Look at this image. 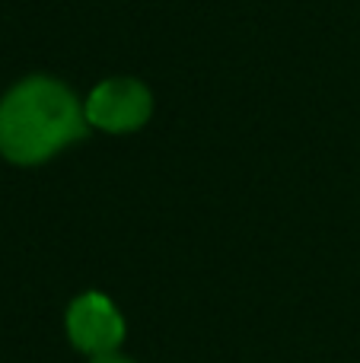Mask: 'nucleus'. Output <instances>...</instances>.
Masks as SVG:
<instances>
[{
  "label": "nucleus",
  "mask_w": 360,
  "mask_h": 363,
  "mask_svg": "<svg viewBox=\"0 0 360 363\" xmlns=\"http://www.w3.org/2000/svg\"><path fill=\"white\" fill-rule=\"evenodd\" d=\"M86 363H134L128 354H121V351H115V354H102V357H89Z\"/></svg>",
  "instance_id": "20e7f679"
},
{
  "label": "nucleus",
  "mask_w": 360,
  "mask_h": 363,
  "mask_svg": "<svg viewBox=\"0 0 360 363\" xmlns=\"http://www.w3.org/2000/svg\"><path fill=\"white\" fill-rule=\"evenodd\" d=\"M64 335L77 354L102 357V354L121 351L128 338V322L112 296L99 294V290H83L67 303Z\"/></svg>",
  "instance_id": "7ed1b4c3"
},
{
  "label": "nucleus",
  "mask_w": 360,
  "mask_h": 363,
  "mask_svg": "<svg viewBox=\"0 0 360 363\" xmlns=\"http://www.w3.org/2000/svg\"><path fill=\"white\" fill-rule=\"evenodd\" d=\"M153 108H157L153 89L140 77H106L83 99L86 125L112 138L137 134L140 128H147Z\"/></svg>",
  "instance_id": "f03ea898"
},
{
  "label": "nucleus",
  "mask_w": 360,
  "mask_h": 363,
  "mask_svg": "<svg viewBox=\"0 0 360 363\" xmlns=\"http://www.w3.org/2000/svg\"><path fill=\"white\" fill-rule=\"evenodd\" d=\"M89 134L83 99L51 74H29L0 96V157L35 169Z\"/></svg>",
  "instance_id": "f257e3e1"
}]
</instances>
